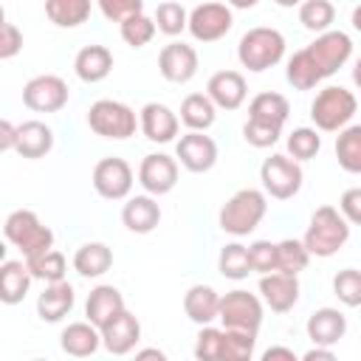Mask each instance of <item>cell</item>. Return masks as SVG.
Listing matches in <instances>:
<instances>
[{
	"label": "cell",
	"instance_id": "49",
	"mask_svg": "<svg viewBox=\"0 0 361 361\" xmlns=\"http://www.w3.org/2000/svg\"><path fill=\"white\" fill-rule=\"evenodd\" d=\"M259 361H302L290 347H285V344H274V347H268L262 355H259Z\"/></svg>",
	"mask_w": 361,
	"mask_h": 361
},
{
	"label": "cell",
	"instance_id": "13",
	"mask_svg": "<svg viewBox=\"0 0 361 361\" xmlns=\"http://www.w3.org/2000/svg\"><path fill=\"white\" fill-rule=\"evenodd\" d=\"M138 183H141L144 195H152V197L169 195L178 183V161L166 152L144 155L138 164Z\"/></svg>",
	"mask_w": 361,
	"mask_h": 361
},
{
	"label": "cell",
	"instance_id": "22",
	"mask_svg": "<svg viewBox=\"0 0 361 361\" xmlns=\"http://www.w3.org/2000/svg\"><path fill=\"white\" fill-rule=\"evenodd\" d=\"M121 223L133 234H149V231H155V226L161 223V206H158V200L152 195L127 197V203L121 206Z\"/></svg>",
	"mask_w": 361,
	"mask_h": 361
},
{
	"label": "cell",
	"instance_id": "34",
	"mask_svg": "<svg viewBox=\"0 0 361 361\" xmlns=\"http://www.w3.org/2000/svg\"><path fill=\"white\" fill-rule=\"evenodd\" d=\"M28 271L34 279H42L45 285H54V282H65V271H68V259L62 251L51 248L45 254H37V257H28L25 259Z\"/></svg>",
	"mask_w": 361,
	"mask_h": 361
},
{
	"label": "cell",
	"instance_id": "16",
	"mask_svg": "<svg viewBox=\"0 0 361 361\" xmlns=\"http://www.w3.org/2000/svg\"><path fill=\"white\" fill-rule=\"evenodd\" d=\"M305 330H307V338L313 341V347L333 350L347 336V316L338 307H319L307 316Z\"/></svg>",
	"mask_w": 361,
	"mask_h": 361
},
{
	"label": "cell",
	"instance_id": "9",
	"mask_svg": "<svg viewBox=\"0 0 361 361\" xmlns=\"http://www.w3.org/2000/svg\"><path fill=\"white\" fill-rule=\"evenodd\" d=\"M220 322H223V330H243V333L257 336L262 327V299L257 293L243 290V288L223 293Z\"/></svg>",
	"mask_w": 361,
	"mask_h": 361
},
{
	"label": "cell",
	"instance_id": "28",
	"mask_svg": "<svg viewBox=\"0 0 361 361\" xmlns=\"http://www.w3.org/2000/svg\"><path fill=\"white\" fill-rule=\"evenodd\" d=\"M31 271L25 265V259H6L0 265V299L6 305H20L25 299V293L31 290Z\"/></svg>",
	"mask_w": 361,
	"mask_h": 361
},
{
	"label": "cell",
	"instance_id": "40",
	"mask_svg": "<svg viewBox=\"0 0 361 361\" xmlns=\"http://www.w3.org/2000/svg\"><path fill=\"white\" fill-rule=\"evenodd\" d=\"M257 350V336L243 330H223V353L220 361H251Z\"/></svg>",
	"mask_w": 361,
	"mask_h": 361
},
{
	"label": "cell",
	"instance_id": "50",
	"mask_svg": "<svg viewBox=\"0 0 361 361\" xmlns=\"http://www.w3.org/2000/svg\"><path fill=\"white\" fill-rule=\"evenodd\" d=\"M0 149H17V127L8 118L0 121Z\"/></svg>",
	"mask_w": 361,
	"mask_h": 361
},
{
	"label": "cell",
	"instance_id": "21",
	"mask_svg": "<svg viewBox=\"0 0 361 361\" xmlns=\"http://www.w3.org/2000/svg\"><path fill=\"white\" fill-rule=\"evenodd\" d=\"M127 307H124V296L118 288L113 285H96L90 293H87V302H85V316L93 327H107L116 316H121Z\"/></svg>",
	"mask_w": 361,
	"mask_h": 361
},
{
	"label": "cell",
	"instance_id": "12",
	"mask_svg": "<svg viewBox=\"0 0 361 361\" xmlns=\"http://www.w3.org/2000/svg\"><path fill=\"white\" fill-rule=\"evenodd\" d=\"M234 25V14L226 3H200L189 11V34L197 42H217Z\"/></svg>",
	"mask_w": 361,
	"mask_h": 361
},
{
	"label": "cell",
	"instance_id": "8",
	"mask_svg": "<svg viewBox=\"0 0 361 361\" xmlns=\"http://www.w3.org/2000/svg\"><path fill=\"white\" fill-rule=\"evenodd\" d=\"M259 180H262L265 195H271L274 200H290L299 195V189L305 183V172H302V164H296L293 158L274 152L262 161Z\"/></svg>",
	"mask_w": 361,
	"mask_h": 361
},
{
	"label": "cell",
	"instance_id": "5",
	"mask_svg": "<svg viewBox=\"0 0 361 361\" xmlns=\"http://www.w3.org/2000/svg\"><path fill=\"white\" fill-rule=\"evenodd\" d=\"M355 110H358L355 93L341 85L322 87L310 102V118L322 133H341L344 127H350V118L355 116Z\"/></svg>",
	"mask_w": 361,
	"mask_h": 361
},
{
	"label": "cell",
	"instance_id": "53",
	"mask_svg": "<svg viewBox=\"0 0 361 361\" xmlns=\"http://www.w3.org/2000/svg\"><path fill=\"white\" fill-rule=\"evenodd\" d=\"M353 82H355V87L361 90V56H358L355 65H353Z\"/></svg>",
	"mask_w": 361,
	"mask_h": 361
},
{
	"label": "cell",
	"instance_id": "30",
	"mask_svg": "<svg viewBox=\"0 0 361 361\" xmlns=\"http://www.w3.org/2000/svg\"><path fill=\"white\" fill-rule=\"evenodd\" d=\"M217 118V107L206 93H189L180 102V124L189 127V133H206Z\"/></svg>",
	"mask_w": 361,
	"mask_h": 361
},
{
	"label": "cell",
	"instance_id": "26",
	"mask_svg": "<svg viewBox=\"0 0 361 361\" xmlns=\"http://www.w3.org/2000/svg\"><path fill=\"white\" fill-rule=\"evenodd\" d=\"M73 71L87 85H96V82L107 79L110 71H113L110 48H104V45H85V48H79V54L73 56Z\"/></svg>",
	"mask_w": 361,
	"mask_h": 361
},
{
	"label": "cell",
	"instance_id": "32",
	"mask_svg": "<svg viewBox=\"0 0 361 361\" xmlns=\"http://www.w3.org/2000/svg\"><path fill=\"white\" fill-rule=\"evenodd\" d=\"M336 161L344 172L361 175V124H350L336 135Z\"/></svg>",
	"mask_w": 361,
	"mask_h": 361
},
{
	"label": "cell",
	"instance_id": "6",
	"mask_svg": "<svg viewBox=\"0 0 361 361\" xmlns=\"http://www.w3.org/2000/svg\"><path fill=\"white\" fill-rule=\"evenodd\" d=\"M3 234L14 248L23 251V259L54 248V231L31 209H14L3 223Z\"/></svg>",
	"mask_w": 361,
	"mask_h": 361
},
{
	"label": "cell",
	"instance_id": "52",
	"mask_svg": "<svg viewBox=\"0 0 361 361\" xmlns=\"http://www.w3.org/2000/svg\"><path fill=\"white\" fill-rule=\"evenodd\" d=\"M302 361H338V355L333 350H327V347H310L302 355Z\"/></svg>",
	"mask_w": 361,
	"mask_h": 361
},
{
	"label": "cell",
	"instance_id": "24",
	"mask_svg": "<svg viewBox=\"0 0 361 361\" xmlns=\"http://www.w3.org/2000/svg\"><path fill=\"white\" fill-rule=\"evenodd\" d=\"M51 149H54V130L45 121L31 118V121L17 124V149L14 152H20L28 161H37V158H45Z\"/></svg>",
	"mask_w": 361,
	"mask_h": 361
},
{
	"label": "cell",
	"instance_id": "42",
	"mask_svg": "<svg viewBox=\"0 0 361 361\" xmlns=\"http://www.w3.org/2000/svg\"><path fill=\"white\" fill-rule=\"evenodd\" d=\"M333 293L347 307H361V271L344 268L333 276Z\"/></svg>",
	"mask_w": 361,
	"mask_h": 361
},
{
	"label": "cell",
	"instance_id": "41",
	"mask_svg": "<svg viewBox=\"0 0 361 361\" xmlns=\"http://www.w3.org/2000/svg\"><path fill=\"white\" fill-rule=\"evenodd\" d=\"M155 31H158V25H155V20L147 17V14H135V17H130V20H124V23L118 25V34H121V39H124L130 48H144V45H149L152 37H155Z\"/></svg>",
	"mask_w": 361,
	"mask_h": 361
},
{
	"label": "cell",
	"instance_id": "1",
	"mask_svg": "<svg viewBox=\"0 0 361 361\" xmlns=\"http://www.w3.org/2000/svg\"><path fill=\"white\" fill-rule=\"evenodd\" d=\"M353 56V39L344 31H327L319 34L310 45L299 48L288 65H285V79L296 90H313L322 79L333 76L338 68H344Z\"/></svg>",
	"mask_w": 361,
	"mask_h": 361
},
{
	"label": "cell",
	"instance_id": "43",
	"mask_svg": "<svg viewBox=\"0 0 361 361\" xmlns=\"http://www.w3.org/2000/svg\"><path fill=\"white\" fill-rule=\"evenodd\" d=\"M279 135H282V127H279V124H271V121L248 118V121L243 124V138H245V144H251V147H257V149L274 147V144L279 141Z\"/></svg>",
	"mask_w": 361,
	"mask_h": 361
},
{
	"label": "cell",
	"instance_id": "14",
	"mask_svg": "<svg viewBox=\"0 0 361 361\" xmlns=\"http://www.w3.org/2000/svg\"><path fill=\"white\" fill-rule=\"evenodd\" d=\"M197 65H200L197 51L192 45H186V42H178V39L169 42V45H164L161 54H158V71L172 85L192 82L195 73H197Z\"/></svg>",
	"mask_w": 361,
	"mask_h": 361
},
{
	"label": "cell",
	"instance_id": "4",
	"mask_svg": "<svg viewBox=\"0 0 361 361\" xmlns=\"http://www.w3.org/2000/svg\"><path fill=\"white\" fill-rule=\"evenodd\" d=\"M268 212V195L259 192V189H240L234 192L223 209H220V228L231 237H248L265 217Z\"/></svg>",
	"mask_w": 361,
	"mask_h": 361
},
{
	"label": "cell",
	"instance_id": "51",
	"mask_svg": "<svg viewBox=\"0 0 361 361\" xmlns=\"http://www.w3.org/2000/svg\"><path fill=\"white\" fill-rule=\"evenodd\" d=\"M133 361H169V355L164 350H158V347H141L133 355Z\"/></svg>",
	"mask_w": 361,
	"mask_h": 361
},
{
	"label": "cell",
	"instance_id": "45",
	"mask_svg": "<svg viewBox=\"0 0 361 361\" xmlns=\"http://www.w3.org/2000/svg\"><path fill=\"white\" fill-rule=\"evenodd\" d=\"M223 353V330L220 327H200L195 338V361H220Z\"/></svg>",
	"mask_w": 361,
	"mask_h": 361
},
{
	"label": "cell",
	"instance_id": "3",
	"mask_svg": "<svg viewBox=\"0 0 361 361\" xmlns=\"http://www.w3.org/2000/svg\"><path fill=\"white\" fill-rule=\"evenodd\" d=\"M282 56H285V37H282V31H276L271 25L248 28L237 42V59L251 73H262V71L279 65Z\"/></svg>",
	"mask_w": 361,
	"mask_h": 361
},
{
	"label": "cell",
	"instance_id": "10",
	"mask_svg": "<svg viewBox=\"0 0 361 361\" xmlns=\"http://www.w3.org/2000/svg\"><path fill=\"white\" fill-rule=\"evenodd\" d=\"M71 99V90L62 76L39 73L23 85V104L34 113H59Z\"/></svg>",
	"mask_w": 361,
	"mask_h": 361
},
{
	"label": "cell",
	"instance_id": "25",
	"mask_svg": "<svg viewBox=\"0 0 361 361\" xmlns=\"http://www.w3.org/2000/svg\"><path fill=\"white\" fill-rule=\"evenodd\" d=\"M220 293L212 288V285H192L186 293H183V313L200 324V327H209L214 319H220Z\"/></svg>",
	"mask_w": 361,
	"mask_h": 361
},
{
	"label": "cell",
	"instance_id": "39",
	"mask_svg": "<svg viewBox=\"0 0 361 361\" xmlns=\"http://www.w3.org/2000/svg\"><path fill=\"white\" fill-rule=\"evenodd\" d=\"M152 20H155L158 31L166 34V37H178V34H183V31H189V11H186L180 3H175V0L158 3Z\"/></svg>",
	"mask_w": 361,
	"mask_h": 361
},
{
	"label": "cell",
	"instance_id": "54",
	"mask_svg": "<svg viewBox=\"0 0 361 361\" xmlns=\"http://www.w3.org/2000/svg\"><path fill=\"white\" fill-rule=\"evenodd\" d=\"M350 20H353V28L361 34V6H355V8H353V17H350Z\"/></svg>",
	"mask_w": 361,
	"mask_h": 361
},
{
	"label": "cell",
	"instance_id": "48",
	"mask_svg": "<svg viewBox=\"0 0 361 361\" xmlns=\"http://www.w3.org/2000/svg\"><path fill=\"white\" fill-rule=\"evenodd\" d=\"M338 212L344 214V220L350 226H361V186L344 189L338 197Z\"/></svg>",
	"mask_w": 361,
	"mask_h": 361
},
{
	"label": "cell",
	"instance_id": "37",
	"mask_svg": "<svg viewBox=\"0 0 361 361\" xmlns=\"http://www.w3.org/2000/svg\"><path fill=\"white\" fill-rule=\"evenodd\" d=\"M333 20H336V6L330 0H305L299 6V23L307 31L327 34L330 25H333Z\"/></svg>",
	"mask_w": 361,
	"mask_h": 361
},
{
	"label": "cell",
	"instance_id": "19",
	"mask_svg": "<svg viewBox=\"0 0 361 361\" xmlns=\"http://www.w3.org/2000/svg\"><path fill=\"white\" fill-rule=\"evenodd\" d=\"M299 276H290V274H268V276H259V296L262 302L274 310V313H288L296 307L299 302Z\"/></svg>",
	"mask_w": 361,
	"mask_h": 361
},
{
	"label": "cell",
	"instance_id": "36",
	"mask_svg": "<svg viewBox=\"0 0 361 361\" xmlns=\"http://www.w3.org/2000/svg\"><path fill=\"white\" fill-rule=\"evenodd\" d=\"M285 147H288V158H293L296 164H302V161H310V158L319 155L322 135H319L316 127H296L293 133H288Z\"/></svg>",
	"mask_w": 361,
	"mask_h": 361
},
{
	"label": "cell",
	"instance_id": "47",
	"mask_svg": "<svg viewBox=\"0 0 361 361\" xmlns=\"http://www.w3.org/2000/svg\"><path fill=\"white\" fill-rule=\"evenodd\" d=\"M23 51V31L14 23H0V59H11Z\"/></svg>",
	"mask_w": 361,
	"mask_h": 361
},
{
	"label": "cell",
	"instance_id": "38",
	"mask_svg": "<svg viewBox=\"0 0 361 361\" xmlns=\"http://www.w3.org/2000/svg\"><path fill=\"white\" fill-rule=\"evenodd\" d=\"M310 262V254L302 240H279L276 243V271L299 276Z\"/></svg>",
	"mask_w": 361,
	"mask_h": 361
},
{
	"label": "cell",
	"instance_id": "31",
	"mask_svg": "<svg viewBox=\"0 0 361 361\" xmlns=\"http://www.w3.org/2000/svg\"><path fill=\"white\" fill-rule=\"evenodd\" d=\"M288 116H290V102L282 93H274V90L257 93L248 104V118H257V121H271V124L285 127Z\"/></svg>",
	"mask_w": 361,
	"mask_h": 361
},
{
	"label": "cell",
	"instance_id": "18",
	"mask_svg": "<svg viewBox=\"0 0 361 361\" xmlns=\"http://www.w3.org/2000/svg\"><path fill=\"white\" fill-rule=\"evenodd\" d=\"M138 124L147 141L152 144H169L175 141L178 130H180V118L161 102H147L138 113Z\"/></svg>",
	"mask_w": 361,
	"mask_h": 361
},
{
	"label": "cell",
	"instance_id": "23",
	"mask_svg": "<svg viewBox=\"0 0 361 361\" xmlns=\"http://www.w3.org/2000/svg\"><path fill=\"white\" fill-rule=\"evenodd\" d=\"M76 305V290L71 282H54L45 285V290L37 296V316L48 324L62 322Z\"/></svg>",
	"mask_w": 361,
	"mask_h": 361
},
{
	"label": "cell",
	"instance_id": "29",
	"mask_svg": "<svg viewBox=\"0 0 361 361\" xmlns=\"http://www.w3.org/2000/svg\"><path fill=\"white\" fill-rule=\"evenodd\" d=\"M113 268V251L104 243H85L73 254V271L85 279H99Z\"/></svg>",
	"mask_w": 361,
	"mask_h": 361
},
{
	"label": "cell",
	"instance_id": "11",
	"mask_svg": "<svg viewBox=\"0 0 361 361\" xmlns=\"http://www.w3.org/2000/svg\"><path fill=\"white\" fill-rule=\"evenodd\" d=\"M93 189L99 197L104 200H127L130 192H133V166L118 158V155H110V158H102L96 166H93Z\"/></svg>",
	"mask_w": 361,
	"mask_h": 361
},
{
	"label": "cell",
	"instance_id": "33",
	"mask_svg": "<svg viewBox=\"0 0 361 361\" xmlns=\"http://www.w3.org/2000/svg\"><path fill=\"white\" fill-rule=\"evenodd\" d=\"M45 14L56 28H76L90 17L87 0H48Z\"/></svg>",
	"mask_w": 361,
	"mask_h": 361
},
{
	"label": "cell",
	"instance_id": "17",
	"mask_svg": "<svg viewBox=\"0 0 361 361\" xmlns=\"http://www.w3.org/2000/svg\"><path fill=\"white\" fill-rule=\"evenodd\" d=\"M206 96L220 110H237V107H243V102L248 96L245 76L240 71H217L206 82Z\"/></svg>",
	"mask_w": 361,
	"mask_h": 361
},
{
	"label": "cell",
	"instance_id": "44",
	"mask_svg": "<svg viewBox=\"0 0 361 361\" xmlns=\"http://www.w3.org/2000/svg\"><path fill=\"white\" fill-rule=\"evenodd\" d=\"M248 259H251V274H259V276L276 274V243L254 240L248 245Z\"/></svg>",
	"mask_w": 361,
	"mask_h": 361
},
{
	"label": "cell",
	"instance_id": "35",
	"mask_svg": "<svg viewBox=\"0 0 361 361\" xmlns=\"http://www.w3.org/2000/svg\"><path fill=\"white\" fill-rule=\"evenodd\" d=\"M217 271L226 276V279H245L251 274V259H248V245L243 243H226L220 248V257H217Z\"/></svg>",
	"mask_w": 361,
	"mask_h": 361
},
{
	"label": "cell",
	"instance_id": "55",
	"mask_svg": "<svg viewBox=\"0 0 361 361\" xmlns=\"http://www.w3.org/2000/svg\"><path fill=\"white\" fill-rule=\"evenodd\" d=\"M34 361H45V358H34Z\"/></svg>",
	"mask_w": 361,
	"mask_h": 361
},
{
	"label": "cell",
	"instance_id": "27",
	"mask_svg": "<svg viewBox=\"0 0 361 361\" xmlns=\"http://www.w3.org/2000/svg\"><path fill=\"white\" fill-rule=\"evenodd\" d=\"M59 347L73 358H90L102 347V330L90 322H71L59 336Z\"/></svg>",
	"mask_w": 361,
	"mask_h": 361
},
{
	"label": "cell",
	"instance_id": "2",
	"mask_svg": "<svg viewBox=\"0 0 361 361\" xmlns=\"http://www.w3.org/2000/svg\"><path fill=\"white\" fill-rule=\"evenodd\" d=\"M347 240H350V223L344 220V214L336 206H319L310 214L307 231L302 237L307 254L310 257H322V259L338 254Z\"/></svg>",
	"mask_w": 361,
	"mask_h": 361
},
{
	"label": "cell",
	"instance_id": "20",
	"mask_svg": "<svg viewBox=\"0 0 361 361\" xmlns=\"http://www.w3.org/2000/svg\"><path fill=\"white\" fill-rule=\"evenodd\" d=\"M138 341H141V322L130 310H124L107 327H102V347L110 355H127L135 350Z\"/></svg>",
	"mask_w": 361,
	"mask_h": 361
},
{
	"label": "cell",
	"instance_id": "46",
	"mask_svg": "<svg viewBox=\"0 0 361 361\" xmlns=\"http://www.w3.org/2000/svg\"><path fill=\"white\" fill-rule=\"evenodd\" d=\"M99 11L107 17V20H113V23H124V20H130V17H135V14H144V3L141 0H102L99 3Z\"/></svg>",
	"mask_w": 361,
	"mask_h": 361
},
{
	"label": "cell",
	"instance_id": "7",
	"mask_svg": "<svg viewBox=\"0 0 361 361\" xmlns=\"http://www.w3.org/2000/svg\"><path fill=\"white\" fill-rule=\"evenodd\" d=\"M87 127L102 138L124 141V138L135 135V127H141V124L130 104L116 102V99H99L87 110Z\"/></svg>",
	"mask_w": 361,
	"mask_h": 361
},
{
	"label": "cell",
	"instance_id": "15",
	"mask_svg": "<svg viewBox=\"0 0 361 361\" xmlns=\"http://www.w3.org/2000/svg\"><path fill=\"white\" fill-rule=\"evenodd\" d=\"M175 158L180 161L183 169L200 175V172H209L217 164V144L206 133H186L175 144Z\"/></svg>",
	"mask_w": 361,
	"mask_h": 361
}]
</instances>
